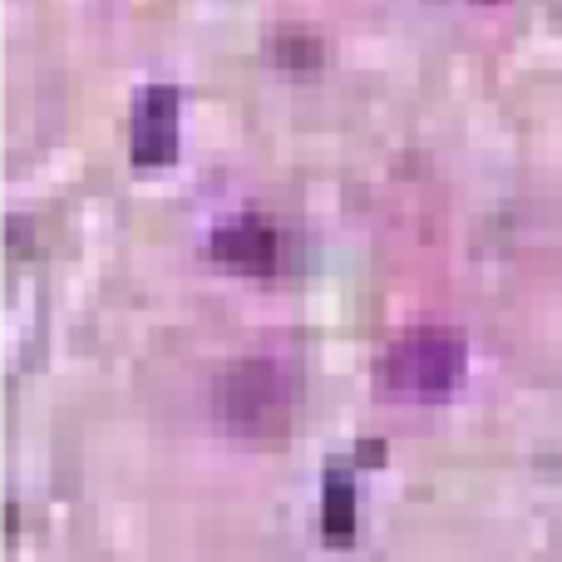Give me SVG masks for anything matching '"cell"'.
<instances>
[{"mask_svg":"<svg viewBox=\"0 0 562 562\" xmlns=\"http://www.w3.org/2000/svg\"><path fill=\"white\" fill-rule=\"evenodd\" d=\"M469 370V340L454 326H409L380 350L375 390L400 405H435L454 395Z\"/></svg>","mask_w":562,"mask_h":562,"instance_id":"1","label":"cell"},{"mask_svg":"<svg viewBox=\"0 0 562 562\" xmlns=\"http://www.w3.org/2000/svg\"><path fill=\"white\" fill-rule=\"evenodd\" d=\"M213 409L223 429L243 439H277L286 435L291 409H296V375L272 356H247L217 375Z\"/></svg>","mask_w":562,"mask_h":562,"instance_id":"2","label":"cell"},{"mask_svg":"<svg viewBox=\"0 0 562 562\" xmlns=\"http://www.w3.org/2000/svg\"><path fill=\"white\" fill-rule=\"evenodd\" d=\"M213 257L233 272L247 277H272L286 267V237L267 217H237L213 233Z\"/></svg>","mask_w":562,"mask_h":562,"instance_id":"3","label":"cell"},{"mask_svg":"<svg viewBox=\"0 0 562 562\" xmlns=\"http://www.w3.org/2000/svg\"><path fill=\"white\" fill-rule=\"evenodd\" d=\"M178 154V94L173 89H144L134 109V164L154 168Z\"/></svg>","mask_w":562,"mask_h":562,"instance_id":"4","label":"cell"}]
</instances>
